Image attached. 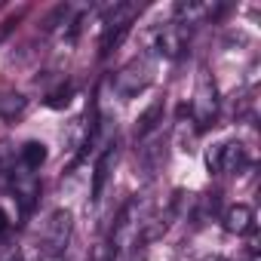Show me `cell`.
<instances>
[{"label": "cell", "mask_w": 261, "mask_h": 261, "mask_svg": "<svg viewBox=\"0 0 261 261\" xmlns=\"http://www.w3.org/2000/svg\"><path fill=\"white\" fill-rule=\"evenodd\" d=\"M151 80H154V59H151V56H139V59H133L129 65H123V68L117 71L114 89H117L123 98H133V95H139Z\"/></svg>", "instance_id": "cell-1"}, {"label": "cell", "mask_w": 261, "mask_h": 261, "mask_svg": "<svg viewBox=\"0 0 261 261\" xmlns=\"http://www.w3.org/2000/svg\"><path fill=\"white\" fill-rule=\"evenodd\" d=\"M246 163H249V157H246V148H243L240 142H221V145H215V148L206 154V166H209V172H215V175L240 172Z\"/></svg>", "instance_id": "cell-3"}, {"label": "cell", "mask_w": 261, "mask_h": 261, "mask_svg": "<svg viewBox=\"0 0 261 261\" xmlns=\"http://www.w3.org/2000/svg\"><path fill=\"white\" fill-rule=\"evenodd\" d=\"M71 95H74V89H71V86H65V89L53 92V95L46 98V105H49V108H65V105L71 101Z\"/></svg>", "instance_id": "cell-12"}, {"label": "cell", "mask_w": 261, "mask_h": 261, "mask_svg": "<svg viewBox=\"0 0 261 261\" xmlns=\"http://www.w3.org/2000/svg\"><path fill=\"white\" fill-rule=\"evenodd\" d=\"M13 194H16L22 212H31V209H34V200H37V194H40V185H37L34 172H28L25 166H19V172L13 175Z\"/></svg>", "instance_id": "cell-5"}, {"label": "cell", "mask_w": 261, "mask_h": 261, "mask_svg": "<svg viewBox=\"0 0 261 261\" xmlns=\"http://www.w3.org/2000/svg\"><path fill=\"white\" fill-rule=\"evenodd\" d=\"M25 108H28V98H25V95H19V92H7V95H0V117H4V120H16V117H22V114H25Z\"/></svg>", "instance_id": "cell-10"}, {"label": "cell", "mask_w": 261, "mask_h": 261, "mask_svg": "<svg viewBox=\"0 0 261 261\" xmlns=\"http://www.w3.org/2000/svg\"><path fill=\"white\" fill-rule=\"evenodd\" d=\"M191 114L197 126H209V120L215 117V83L209 80V74H200L197 80V92L191 101Z\"/></svg>", "instance_id": "cell-4"}, {"label": "cell", "mask_w": 261, "mask_h": 261, "mask_svg": "<svg viewBox=\"0 0 261 261\" xmlns=\"http://www.w3.org/2000/svg\"><path fill=\"white\" fill-rule=\"evenodd\" d=\"M43 261H65V258H62V255H59V258H43Z\"/></svg>", "instance_id": "cell-15"}, {"label": "cell", "mask_w": 261, "mask_h": 261, "mask_svg": "<svg viewBox=\"0 0 261 261\" xmlns=\"http://www.w3.org/2000/svg\"><path fill=\"white\" fill-rule=\"evenodd\" d=\"M252 227H255V212H252L246 203H237V206H230V209L224 212V230H227V233L243 237V233H249Z\"/></svg>", "instance_id": "cell-6"}, {"label": "cell", "mask_w": 261, "mask_h": 261, "mask_svg": "<svg viewBox=\"0 0 261 261\" xmlns=\"http://www.w3.org/2000/svg\"><path fill=\"white\" fill-rule=\"evenodd\" d=\"M68 240H71V212L56 209V212L49 215L46 227H43V237H40V252H43V258H59L62 249L68 246Z\"/></svg>", "instance_id": "cell-2"}, {"label": "cell", "mask_w": 261, "mask_h": 261, "mask_svg": "<svg viewBox=\"0 0 261 261\" xmlns=\"http://www.w3.org/2000/svg\"><path fill=\"white\" fill-rule=\"evenodd\" d=\"M181 49H185V25L175 22V25H169V28L160 31V37H157V53L166 56V59H175Z\"/></svg>", "instance_id": "cell-7"}, {"label": "cell", "mask_w": 261, "mask_h": 261, "mask_svg": "<svg viewBox=\"0 0 261 261\" xmlns=\"http://www.w3.org/2000/svg\"><path fill=\"white\" fill-rule=\"evenodd\" d=\"M114 160H117V148L108 145V148L101 151V157L95 160V169H92V200L101 197V191H105V185H108V178H111V166H114Z\"/></svg>", "instance_id": "cell-8"}, {"label": "cell", "mask_w": 261, "mask_h": 261, "mask_svg": "<svg viewBox=\"0 0 261 261\" xmlns=\"http://www.w3.org/2000/svg\"><path fill=\"white\" fill-rule=\"evenodd\" d=\"M160 114H163V105H160V101H154V105L142 114V120H139V126H136V136H148L151 129L157 126V117H160Z\"/></svg>", "instance_id": "cell-11"}, {"label": "cell", "mask_w": 261, "mask_h": 261, "mask_svg": "<svg viewBox=\"0 0 261 261\" xmlns=\"http://www.w3.org/2000/svg\"><path fill=\"white\" fill-rule=\"evenodd\" d=\"M7 230H10V215L0 209V233H7Z\"/></svg>", "instance_id": "cell-13"}, {"label": "cell", "mask_w": 261, "mask_h": 261, "mask_svg": "<svg viewBox=\"0 0 261 261\" xmlns=\"http://www.w3.org/2000/svg\"><path fill=\"white\" fill-rule=\"evenodd\" d=\"M43 163H46V145L43 142H25L22 151H19V166H25L28 172H34Z\"/></svg>", "instance_id": "cell-9"}, {"label": "cell", "mask_w": 261, "mask_h": 261, "mask_svg": "<svg viewBox=\"0 0 261 261\" xmlns=\"http://www.w3.org/2000/svg\"><path fill=\"white\" fill-rule=\"evenodd\" d=\"M203 261H224L221 255H209V258H203Z\"/></svg>", "instance_id": "cell-14"}]
</instances>
